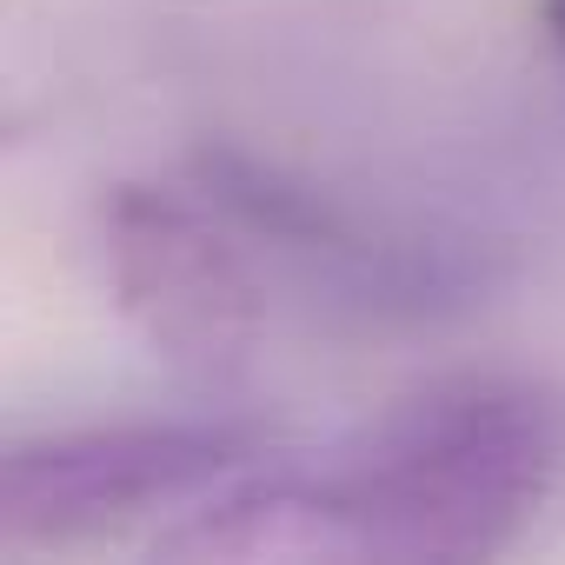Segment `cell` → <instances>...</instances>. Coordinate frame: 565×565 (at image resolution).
<instances>
[{"mask_svg":"<svg viewBox=\"0 0 565 565\" xmlns=\"http://www.w3.org/2000/svg\"><path fill=\"white\" fill-rule=\"evenodd\" d=\"M565 479V393L525 373H446L307 466H246L167 532L193 565H466L519 545Z\"/></svg>","mask_w":565,"mask_h":565,"instance_id":"1","label":"cell"},{"mask_svg":"<svg viewBox=\"0 0 565 565\" xmlns=\"http://www.w3.org/2000/svg\"><path fill=\"white\" fill-rule=\"evenodd\" d=\"M259 466L246 426H74L14 439L0 459V545L8 552H81L193 512L206 492Z\"/></svg>","mask_w":565,"mask_h":565,"instance_id":"2","label":"cell"},{"mask_svg":"<svg viewBox=\"0 0 565 565\" xmlns=\"http://www.w3.org/2000/svg\"><path fill=\"white\" fill-rule=\"evenodd\" d=\"M100 273L120 320L153 360L226 380L266 333V279L253 273L239 226L193 186L120 180L100 200Z\"/></svg>","mask_w":565,"mask_h":565,"instance_id":"3","label":"cell"},{"mask_svg":"<svg viewBox=\"0 0 565 565\" xmlns=\"http://www.w3.org/2000/svg\"><path fill=\"white\" fill-rule=\"evenodd\" d=\"M532 14H539V34L565 54V0H532Z\"/></svg>","mask_w":565,"mask_h":565,"instance_id":"4","label":"cell"}]
</instances>
